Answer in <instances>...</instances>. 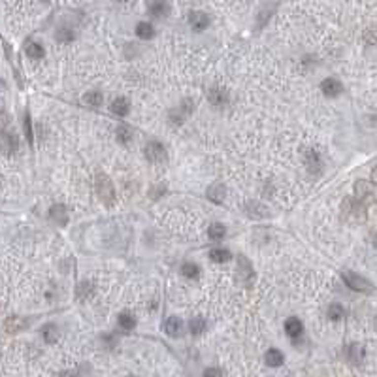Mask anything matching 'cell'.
Returning a JSON list of instances; mask_svg holds the SVG:
<instances>
[{"mask_svg": "<svg viewBox=\"0 0 377 377\" xmlns=\"http://www.w3.org/2000/svg\"><path fill=\"white\" fill-rule=\"evenodd\" d=\"M25 134H27V140L33 143V127H31V117H29V113L25 115Z\"/></svg>", "mask_w": 377, "mask_h": 377, "instance_id": "31", "label": "cell"}, {"mask_svg": "<svg viewBox=\"0 0 377 377\" xmlns=\"http://www.w3.org/2000/svg\"><path fill=\"white\" fill-rule=\"evenodd\" d=\"M285 330H287V334L291 336V338H298L302 334V330H304V326H302L300 319L291 317V319L285 321Z\"/></svg>", "mask_w": 377, "mask_h": 377, "instance_id": "16", "label": "cell"}, {"mask_svg": "<svg viewBox=\"0 0 377 377\" xmlns=\"http://www.w3.org/2000/svg\"><path fill=\"white\" fill-rule=\"evenodd\" d=\"M162 330H164V334H168L170 338H179V336L183 334V321L179 317H168L162 323Z\"/></svg>", "mask_w": 377, "mask_h": 377, "instance_id": "5", "label": "cell"}, {"mask_svg": "<svg viewBox=\"0 0 377 377\" xmlns=\"http://www.w3.org/2000/svg\"><path fill=\"white\" fill-rule=\"evenodd\" d=\"M321 91H323V95H326V97H338L342 91H343V87H342V83L338 81V79H334V77H326L323 83H321Z\"/></svg>", "mask_w": 377, "mask_h": 377, "instance_id": "9", "label": "cell"}, {"mask_svg": "<svg viewBox=\"0 0 377 377\" xmlns=\"http://www.w3.org/2000/svg\"><path fill=\"white\" fill-rule=\"evenodd\" d=\"M119 326H121L123 330H134V326H136V317L129 311L121 313V315H119Z\"/></svg>", "mask_w": 377, "mask_h": 377, "instance_id": "18", "label": "cell"}, {"mask_svg": "<svg viewBox=\"0 0 377 377\" xmlns=\"http://www.w3.org/2000/svg\"><path fill=\"white\" fill-rule=\"evenodd\" d=\"M42 334H43V340H45L47 343H55V342L59 340V328H57L55 324H45Z\"/></svg>", "mask_w": 377, "mask_h": 377, "instance_id": "19", "label": "cell"}, {"mask_svg": "<svg viewBox=\"0 0 377 377\" xmlns=\"http://www.w3.org/2000/svg\"><path fill=\"white\" fill-rule=\"evenodd\" d=\"M355 198L358 202H362V204L366 206L368 202H372L374 200V194H376V185L372 183V181H358L355 185Z\"/></svg>", "mask_w": 377, "mask_h": 377, "instance_id": "4", "label": "cell"}, {"mask_svg": "<svg viewBox=\"0 0 377 377\" xmlns=\"http://www.w3.org/2000/svg\"><path fill=\"white\" fill-rule=\"evenodd\" d=\"M145 157H147L149 162L162 164V162L168 161V151H166V147L159 140H153L145 145Z\"/></svg>", "mask_w": 377, "mask_h": 377, "instance_id": "1", "label": "cell"}, {"mask_svg": "<svg viewBox=\"0 0 377 377\" xmlns=\"http://www.w3.org/2000/svg\"><path fill=\"white\" fill-rule=\"evenodd\" d=\"M43 47L40 45V43H29L27 45V55L31 57V59H43Z\"/></svg>", "mask_w": 377, "mask_h": 377, "instance_id": "28", "label": "cell"}, {"mask_svg": "<svg viewBox=\"0 0 377 377\" xmlns=\"http://www.w3.org/2000/svg\"><path fill=\"white\" fill-rule=\"evenodd\" d=\"M181 274H183L185 277H189V279H194V277H198L200 268L196 264H193V262H185L183 266H181Z\"/></svg>", "mask_w": 377, "mask_h": 377, "instance_id": "25", "label": "cell"}, {"mask_svg": "<svg viewBox=\"0 0 377 377\" xmlns=\"http://www.w3.org/2000/svg\"><path fill=\"white\" fill-rule=\"evenodd\" d=\"M49 219L55 221L57 225H66L68 223V213H66V207L61 204L53 206L51 209H49Z\"/></svg>", "mask_w": 377, "mask_h": 377, "instance_id": "11", "label": "cell"}, {"mask_svg": "<svg viewBox=\"0 0 377 377\" xmlns=\"http://www.w3.org/2000/svg\"><path fill=\"white\" fill-rule=\"evenodd\" d=\"M342 277H343V281L353 289V291H358V292L374 291V285H372L370 281L364 279V277H360V275H356V274H353V272H342Z\"/></svg>", "mask_w": 377, "mask_h": 377, "instance_id": "3", "label": "cell"}, {"mask_svg": "<svg viewBox=\"0 0 377 377\" xmlns=\"http://www.w3.org/2000/svg\"><path fill=\"white\" fill-rule=\"evenodd\" d=\"M207 100L211 104H215V106H225L228 102V91L223 89V87H211L207 91Z\"/></svg>", "mask_w": 377, "mask_h": 377, "instance_id": "8", "label": "cell"}, {"mask_svg": "<svg viewBox=\"0 0 377 377\" xmlns=\"http://www.w3.org/2000/svg\"><path fill=\"white\" fill-rule=\"evenodd\" d=\"M97 193L104 204H113V200H115V189H113L111 181H109L106 175H102V173L97 177Z\"/></svg>", "mask_w": 377, "mask_h": 377, "instance_id": "2", "label": "cell"}, {"mask_svg": "<svg viewBox=\"0 0 377 377\" xmlns=\"http://www.w3.org/2000/svg\"><path fill=\"white\" fill-rule=\"evenodd\" d=\"M136 34L140 36V38H143V40H149V38H153V27H151L149 23H138V27H136Z\"/></svg>", "mask_w": 377, "mask_h": 377, "instance_id": "27", "label": "cell"}, {"mask_svg": "<svg viewBox=\"0 0 377 377\" xmlns=\"http://www.w3.org/2000/svg\"><path fill=\"white\" fill-rule=\"evenodd\" d=\"M129 100L127 98H115L113 102H111V111L119 115V117H125L127 113H129Z\"/></svg>", "mask_w": 377, "mask_h": 377, "instance_id": "17", "label": "cell"}, {"mask_svg": "<svg viewBox=\"0 0 377 377\" xmlns=\"http://www.w3.org/2000/svg\"><path fill=\"white\" fill-rule=\"evenodd\" d=\"M59 377H75V374H74V372H63V374H61Z\"/></svg>", "mask_w": 377, "mask_h": 377, "instance_id": "33", "label": "cell"}, {"mask_svg": "<svg viewBox=\"0 0 377 377\" xmlns=\"http://www.w3.org/2000/svg\"><path fill=\"white\" fill-rule=\"evenodd\" d=\"M306 168L311 173H317L321 170V157L315 149H309L306 153Z\"/></svg>", "mask_w": 377, "mask_h": 377, "instance_id": "10", "label": "cell"}, {"mask_svg": "<svg viewBox=\"0 0 377 377\" xmlns=\"http://www.w3.org/2000/svg\"><path fill=\"white\" fill-rule=\"evenodd\" d=\"M6 328L10 330V332H19L25 328V321L19 319V317H10L8 321H6Z\"/></svg>", "mask_w": 377, "mask_h": 377, "instance_id": "29", "label": "cell"}, {"mask_svg": "<svg viewBox=\"0 0 377 377\" xmlns=\"http://www.w3.org/2000/svg\"><path fill=\"white\" fill-rule=\"evenodd\" d=\"M264 360H266V364L272 368H279L283 362H285V356L281 353L279 349H268L266 351V355H264Z\"/></svg>", "mask_w": 377, "mask_h": 377, "instance_id": "12", "label": "cell"}, {"mask_svg": "<svg viewBox=\"0 0 377 377\" xmlns=\"http://www.w3.org/2000/svg\"><path fill=\"white\" fill-rule=\"evenodd\" d=\"M55 40L61 43H70L74 42V33L70 31V29H59L57 33H55Z\"/></svg>", "mask_w": 377, "mask_h": 377, "instance_id": "24", "label": "cell"}, {"mask_svg": "<svg viewBox=\"0 0 377 377\" xmlns=\"http://www.w3.org/2000/svg\"><path fill=\"white\" fill-rule=\"evenodd\" d=\"M225 194H226V189H225V185H221V183L211 185V187L207 189V198H209L211 202H215V204H221V202L225 200Z\"/></svg>", "mask_w": 377, "mask_h": 377, "instance_id": "13", "label": "cell"}, {"mask_svg": "<svg viewBox=\"0 0 377 377\" xmlns=\"http://www.w3.org/2000/svg\"><path fill=\"white\" fill-rule=\"evenodd\" d=\"M226 234V228L225 225H221V223H215V225H211L209 228H207V236L211 238V240H223Z\"/></svg>", "mask_w": 377, "mask_h": 377, "instance_id": "22", "label": "cell"}, {"mask_svg": "<svg viewBox=\"0 0 377 377\" xmlns=\"http://www.w3.org/2000/svg\"><path fill=\"white\" fill-rule=\"evenodd\" d=\"M230 257H232V255H230L228 249H213V251L209 253V259L213 260V262H219V264H221V262H228Z\"/></svg>", "mask_w": 377, "mask_h": 377, "instance_id": "21", "label": "cell"}, {"mask_svg": "<svg viewBox=\"0 0 377 377\" xmlns=\"http://www.w3.org/2000/svg\"><path fill=\"white\" fill-rule=\"evenodd\" d=\"M189 328H191V334H194V336L202 334V332L206 330V321L202 319V317H194L193 321L189 323Z\"/></svg>", "mask_w": 377, "mask_h": 377, "instance_id": "26", "label": "cell"}, {"mask_svg": "<svg viewBox=\"0 0 377 377\" xmlns=\"http://www.w3.org/2000/svg\"><path fill=\"white\" fill-rule=\"evenodd\" d=\"M343 315H345V309L340 304H332V306L328 308V319H330V321H340Z\"/></svg>", "mask_w": 377, "mask_h": 377, "instance_id": "30", "label": "cell"}, {"mask_svg": "<svg viewBox=\"0 0 377 377\" xmlns=\"http://www.w3.org/2000/svg\"><path fill=\"white\" fill-rule=\"evenodd\" d=\"M83 102H85L87 106H95V108H98V106H102L104 98H102V95H100V93L93 91V93H87L85 97H83Z\"/></svg>", "mask_w": 377, "mask_h": 377, "instance_id": "23", "label": "cell"}, {"mask_svg": "<svg viewBox=\"0 0 377 377\" xmlns=\"http://www.w3.org/2000/svg\"><path fill=\"white\" fill-rule=\"evenodd\" d=\"M127 377H134V376H127Z\"/></svg>", "mask_w": 377, "mask_h": 377, "instance_id": "34", "label": "cell"}, {"mask_svg": "<svg viewBox=\"0 0 377 377\" xmlns=\"http://www.w3.org/2000/svg\"><path fill=\"white\" fill-rule=\"evenodd\" d=\"M204 377H223V372L219 368H207L204 372Z\"/></svg>", "mask_w": 377, "mask_h": 377, "instance_id": "32", "label": "cell"}, {"mask_svg": "<svg viewBox=\"0 0 377 377\" xmlns=\"http://www.w3.org/2000/svg\"><path fill=\"white\" fill-rule=\"evenodd\" d=\"M191 111H193V100H191V98H187V100L181 102V106H179V108L170 111V119H172L175 125H181L185 119L191 115Z\"/></svg>", "mask_w": 377, "mask_h": 377, "instance_id": "6", "label": "cell"}, {"mask_svg": "<svg viewBox=\"0 0 377 377\" xmlns=\"http://www.w3.org/2000/svg\"><path fill=\"white\" fill-rule=\"evenodd\" d=\"M147 10H149V15H155V17H164L170 13V6L166 2H149L147 4Z\"/></svg>", "mask_w": 377, "mask_h": 377, "instance_id": "15", "label": "cell"}, {"mask_svg": "<svg viewBox=\"0 0 377 377\" xmlns=\"http://www.w3.org/2000/svg\"><path fill=\"white\" fill-rule=\"evenodd\" d=\"M189 23H191V27H193L194 31H204L209 27V15L206 13V11H198V10H193L189 13Z\"/></svg>", "mask_w": 377, "mask_h": 377, "instance_id": "7", "label": "cell"}, {"mask_svg": "<svg viewBox=\"0 0 377 377\" xmlns=\"http://www.w3.org/2000/svg\"><path fill=\"white\" fill-rule=\"evenodd\" d=\"M134 138V130L130 129L129 125H119L117 127V140L121 143H129Z\"/></svg>", "mask_w": 377, "mask_h": 377, "instance_id": "20", "label": "cell"}, {"mask_svg": "<svg viewBox=\"0 0 377 377\" xmlns=\"http://www.w3.org/2000/svg\"><path fill=\"white\" fill-rule=\"evenodd\" d=\"M345 355H347V358H349L351 362L360 364V360L364 358V349H362L358 343H351L347 349H345Z\"/></svg>", "mask_w": 377, "mask_h": 377, "instance_id": "14", "label": "cell"}]
</instances>
